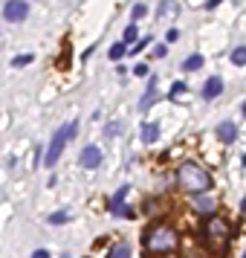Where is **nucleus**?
<instances>
[{"label": "nucleus", "instance_id": "1", "mask_svg": "<svg viewBox=\"0 0 246 258\" xmlns=\"http://www.w3.org/2000/svg\"><path fill=\"white\" fill-rule=\"evenodd\" d=\"M177 180L185 191H194V194L212 189V177L206 174V169H200L194 163H182L180 172H177Z\"/></svg>", "mask_w": 246, "mask_h": 258}, {"label": "nucleus", "instance_id": "2", "mask_svg": "<svg viewBox=\"0 0 246 258\" xmlns=\"http://www.w3.org/2000/svg\"><path fill=\"white\" fill-rule=\"evenodd\" d=\"M76 134H79V122H70V125H64V128L55 131V137H52V142H49L47 154H44V166H47V169H52V166L58 163V157H61V151H64V145L76 137Z\"/></svg>", "mask_w": 246, "mask_h": 258}, {"label": "nucleus", "instance_id": "3", "mask_svg": "<svg viewBox=\"0 0 246 258\" xmlns=\"http://www.w3.org/2000/svg\"><path fill=\"white\" fill-rule=\"evenodd\" d=\"M177 247V232L171 226H154L148 232V250L151 253H171Z\"/></svg>", "mask_w": 246, "mask_h": 258}, {"label": "nucleus", "instance_id": "4", "mask_svg": "<svg viewBox=\"0 0 246 258\" xmlns=\"http://www.w3.org/2000/svg\"><path fill=\"white\" fill-rule=\"evenodd\" d=\"M26 15H29V3H26V0H9V3L3 6V17H6L9 23H20Z\"/></svg>", "mask_w": 246, "mask_h": 258}, {"label": "nucleus", "instance_id": "5", "mask_svg": "<svg viewBox=\"0 0 246 258\" xmlns=\"http://www.w3.org/2000/svg\"><path fill=\"white\" fill-rule=\"evenodd\" d=\"M79 163H82L84 169H98V163H101V151H98V145H87L79 157Z\"/></svg>", "mask_w": 246, "mask_h": 258}, {"label": "nucleus", "instance_id": "6", "mask_svg": "<svg viewBox=\"0 0 246 258\" xmlns=\"http://www.w3.org/2000/svg\"><path fill=\"white\" fill-rule=\"evenodd\" d=\"M223 93V79L220 76H212L206 85H203V99H217Z\"/></svg>", "mask_w": 246, "mask_h": 258}, {"label": "nucleus", "instance_id": "7", "mask_svg": "<svg viewBox=\"0 0 246 258\" xmlns=\"http://www.w3.org/2000/svg\"><path fill=\"white\" fill-rule=\"evenodd\" d=\"M217 137L223 139V142H235V139H238L235 122H220V125H217Z\"/></svg>", "mask_w": 246, "mask_h": 258}, {"label": "nucleus", "instance_id": "8", "mask_svg": "<svg viewBox=\"0 0 246 258\" xmlns=\"http://www.w3.org/2000/svg\"><path fill=\"white\" fill-rule=\"evenodd\" d=\"M160 139V125L157 122H145L142 125V142H157Z\"/></svg>", "mask_w": 246, "mask_h": 258}, {"label": "nucleus", "instance_id": "9", "mask_svg": "<svg viewBox=\"0 0 246 258\" xmlns=\"http://www.w3.org/2000/svg\"><path fill=\"white\" fill-rule=\"evenodd\" d=\"M154 96H157V79H148V90H145V96H142V102H139V107L148 110L151 102H154Z\"/></svg>", "mask_w": 246, "mask_h": 258}, {"label": "nucleus", "instance_id": "10", "mask_svg": "<svg viewBox=\"0 0 246 258\" xmlns=\"http://www.w3.org/2000/svg\"><path fill=\"white\" fill-rule=\"evenodd\" d=\"M200 67H203V55H197V52L182 61V70H188V73H191V70H200Z\"/></svg>", "mask_w": 246, "mask_h": 258}, {"label": "nucleus", "instance_id": "11", "mask_svg": "<svg viewBox=\"0 0 246 258\" xmlns=\"http://www.w3.org/2000/svg\"><path fill=\"white\" fill-rule=\"evenodd\" d=\"M197 212L212 215V212H214V200H212V197H197Z\"/></svg>", "mask_w": 246, "mask_h": 258}, {"label": "nucleus", "instance_id": "12", "mask_svg": "<svg viewBox=\"0 0 246 258\" xmlns=\"http://www.w3.org/2000/svg\"><path fill=\"white\" fill-rule=\"evenodd\" d=\"M110 258H131V247L128 244H116L110 250Z\"/></svg>", "mask_w": 246, "mask_h": 258}, {"label": "nucleus", "instance_id": "13", "mask_svg": "<svg viewBox=\"0 0 246 258\" xmlns=\"http://www.w3.org/2000/svg\"><path fill=\"white\" fill-rule=\"evenodd\" d=\"M47 221H49V224H52V226H58V224H67V221H70V212H67V209H64V212H52V215H49Z\"/></svg>", "mask_w": 246, "mask_h": 258}, {"label": "nucleus", "instance_id": "14", "mask_svg": "<svg viewBox=\"0 0 246 258\" xmlns=\"http://www.w3.org/2000/svg\"><path fill=\"white\" fill-rule=\"evenodd\" d=\"M232 64H238V67L246 64V47H238V50L232 52Z\"/></svg>", "mask_w": 246, "mask_h": 258}, {"label": "nucleus", "instance_id": "15", "mask_svg": "<svg viewBox=\"0 0 246 258\" xmlns=\"http://www.w3.org/2000/svg\"><path fill=\"white\" fill-rule=\"evenodd\" d=\"M125 52H128V47H125V44H113V47H110V61H119Z\"/></svg>", "mask_w": 246, "mask_h": 258}, {"label": "nucleus", "instance_id": "16", "mask_svg": "<svg viewBox=\"0 0 246 258\" xmlns=\"http://www.w3.org/2000/svg\"><path fill=\"white\" fill-rule=\"evenodd\" d=\"M26 64H32V55H15L12 58V67H26Z\"/></svg>", "mask_w": 246, "mask_h": 258}, {"label": "nucleus", "instance_id": "17", "mask_svg": "<svg viewBox=\"0 0 246 258\" xmlns=\"http://www.w3.org/2000/svg\"><path fill=\"white\" fill-rule=\"evenodd\" d=\"M185 90H188V87L182 85V82H174V85H171V99H177V96H182Z\"/></svg>", "mask_w": 246, "mask_h": 258}, {"label": "nucleus", "instance_id": "18", "mask_svg": "<svg viewBox=\"0 0 246 258\" xmlns=\"http://www.w3.org/2000/svg\"><path fill=\"white\" fill-rule=\"evenodd\" d=\"M125 194H128V186H122V189L116 191V197H113V206H110V209H119V206H122V200H125Z\"/></svg>", "mask_w": 246, "mask_h": 258}, {"label": "nucleus", "instance_id": "19", "mask_svg": "<svg viewBox=\"0 0 246 258\" xmlns=\"http://www.w3.org/2000/svg\"><path fill=\"white\" fill-rule=\"evenodd\" d=\"M145 12H148V6H142V3H136L131 9V15H133V20H139V17H145Z\"/></svg>", "mask_w": 246, "mask_h": 258}, {"label": "nucleus", "instance_id": "20", "mask_svg": "<svg viewBox=\"0 0 246 258\" xmlns=\"http://www.w3.org/2000/svg\"><path fill=\"white\" fill-rule=\"evenodd\" d=\"M212 232H214V235H223V232H226V226L220 224V221H212Z\"/></svg>", "mask_w": 246, "mask_h": 258}, {"label": "nucleus", "instance_id": "21", "mask_svg": "<svg viewBox=\"0 0 246 258\" xmlns=\"http://www.w3.org/2000/svg\"><path fill=\"white\" fill-rule=\"evenodd\" d=\"M136 38V23H131L128 29H125V41H133Z\"/></svg>", "mask_w": 246, "mask_h": 258}, {"label": "nucleus", "instance_id": "22", "mask_svg": "<svg viewBox=\"0 0 246 258\" xmlns=\"http://www.w3.org/2000/svg\"><path fill=\"white\" fill-rule=\"evenodd\" d=\"M133 73H136V76H148V67H145V64H136V67H133Z\"/></svg>", "mask_w": 246, "mask_h": 258}, {"label": "nucleus", "instance_id": "23", "mask_svg": "<svg viewBox=\"0 0 246 258\" xmlns=\"http://www.w3.org/2000/svg\"><path fill=\"white\" fill-rule=\"evenodd\" d=\"M154 55H157V58H165V55H168V50H165V47H154Z\"/></svg>", "mask_w": 246, "mask_h": 258}, {"label": "nucleus", "instance_id": "24", "mask_svg": "<svg viewBox=\"0 0 246 258\" xmlns=\"http://www.w3.org/2000/svg\"><path fill=\"white\" fill-rule=\"evenodd\" d=\"M32 258H49V253H47V250H35Z\"/></svg>", "mask_w": 246, "mask_h": 258}, {"label": "nucleus", "instance_id": "25", "mask_svg": "<svg viewBox=\"0 0 246 258\" xmlns=\"http://www.w3.org/2000/svg\"><path fill=\"white\" fill-rule=\"evenodd\" d=\"M241 209H244V212H246V197H244V203H241Z\"/></svg>", "mask_w": 246, "mask_h": 258}, {"label": "nucleus", "instance_id": "26", "mask_svg": "<svg viewBox=\"0 0 246 258\" xmlns=\"http://www.w3.org/2000/svg\"><path fill=\"white\" fill-rule=\"evenodd\" d=\"M244 116H246V102H244Z\"/></svg>", "mask_w": 246, "mask_h": 258}]
</instances>
